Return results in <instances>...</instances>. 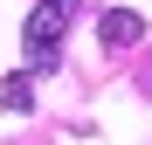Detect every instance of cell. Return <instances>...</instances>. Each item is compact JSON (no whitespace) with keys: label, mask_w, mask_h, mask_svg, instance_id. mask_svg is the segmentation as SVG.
<instances>
[{"label":"cell","mask_w":152,"mask_h":145,"mask_svg":"<svg viewBox=\"0 0 152 145\" xmlns=\"http://www.w3.org/2000/svg\"><path fill=\"white\" fill-rule=\"evenodd\" d=\"M69 21H76V0H42V7L28 14L21 48H28V69H35V76L56 69V48H62V35H69Z\"/></svg>","instance_id":"6da1fadb"},{"label":"cell","mask_w":152,"mask_h":145,"mask_svg":"<svg viewBox=\"0 0 152 145\" xmlns=\"http://www.w3.org/2000/svg\"><path fill=\"white\" fill-rule=\"evenodd\" d=\"M138 35H145V21H138L132 7H111L104 21H97V42H104V48H132Z\"/></svg>","instance_id":"7a4b0ae2"},{"label":"cell","mask_w":152,"mask_h":145,"mask_svg":"<svg viewBox=\"0 0 152 145\" xmlns=\"http://www.w3.org/2000/svg\"><path fill=\"white\" fill-rule=\"evenodd\" d=\"M0 104H7V111H35V76H28V69L0 83Z\"/></svg>","instance_id":"3957f363"}]
</instances>
